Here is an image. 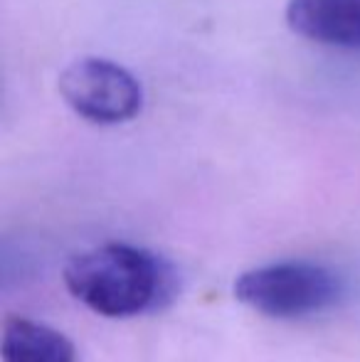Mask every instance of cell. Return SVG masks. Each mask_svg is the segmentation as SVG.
Returning a JSON list of instances; mask_svg holds the SVG:
<instances>
[{
	"mask_svg": "<svg viewBox=\"0 0 360 362\" xmlns=\"http://www.w3.org/2000/svg\"><path fill=\"white\" fill-rule=\"evenodd\" d=\"M69 293L106 318L156 310L175 296V274L149 249L109 242L77 254L64 269Z\"/></svg>",
	"mask_w": 360,
	"mask_h": 362,
	"instance_id": "cell-1",
	"label": "cell"
},
{
	"mask_svg": "<svg viewBox=\"0 0 360 362\" xmlns=\"http://www.w3.org/2000/svg\"><path fill=\"white\" fill-rule=\"evenodd\" d=\"M338 279L313 262H277L235 281V296L257 313L279 320L306 318L338 298Z\"/></svg>",
	"mask_w": 360,
	"mask_h": 362,
	"instance_id": "cell-2",
	"label": "cell"
},
{
	"mask_svg": "<svg viewBox=\"0 0 360 362\" xmlns=\"http://www.w3.org/2000/svg\"><path fill=\"white\" fill-rule=\"evenodd\" d=\"M67 106L91 124L111 126L134 119L144 104V89L129 69L99 57L72 62L59 76Z\"/></svg>",
	"mask_w": 360,
	"mask_h": 362,
	"instance_id": "cell-3",
	"label": "cell"
},
{
	"mask_svg": "<svg viewBox=\"0 0 360 362\" xmlns=\"http://www.w3.org/2000/svg\"><path fill=\"white\" fill-rule=\"evenodd\" d=\"M286 23L311 42L360 49V0H289Z\"/></svg>",
	"mask_w": 360,
	"mask_h": 362,
	"instance_id": "cell-4",
	"label": "cell"
},
{
	"mask_svg": "<svg viewBox=\"0 0 360 362\" xmlns=\"http://www.w3.org/2000/svg\"><path fill=\"white\" fill-rule=\"evenodd\" d=\"M0 353L5 362H77V350L67 335L23 315L5 318Z\"/></svg>",
	"mask_w": 360,
	"mask_h": 362,
	"instance_id": "cell-5",
	"label": "cell"
}]
</instances>
